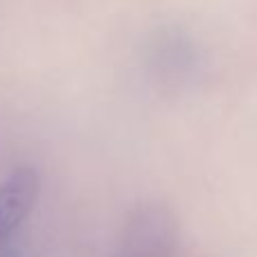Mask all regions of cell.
I'll use <instances>...</instances> for the list:
<instances>
[{"mask_svg":"<svg viewBox=\"0 0 257 257\" xmlns=\"http://www.w3.org/2000/svg\"><path fill=\"white\" fill-rule=\"evenodd\" d=\"M41 178L30 165H21L7 174L0 183V250L7 248V241L23 226L39 199Z\"/></svg>","mask_w":257,"mask_h":257,"instance_id":"cell-2","label":"cell"},{"mask_svg":"<svg viewBox=\"0 0 257 257\" xmlns=\"http://www.w3.org/2000/svg\"><path fill=\"white\" fill-rule=\"evenodd\" d=\"M181 226L172 208L142 201L126 214L111 257H178Z\"/></svg>","mask_w":257,"mask_h":257,"instance_id":"cell-1","label":"cell"},{"mask_svg":"<svg viewBox=\"0 0 257 257\" xmlns=\"http://www.w3.org/2000/svg\"><path fill=\"white\" fill-rule=\"evenodd\" d=\"M0 257H23V255L16 253V250H12V248H3L0 250Z\"/></svg>","mask_w":257,"mask_h":257,"instance_id":"cell-3","label":"cell"}]
</instances>
